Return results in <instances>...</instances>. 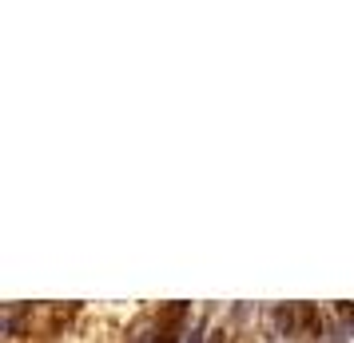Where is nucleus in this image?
<instances>
[{
  "label": "nucleus",
  "mask_w": 354,
  "mask_h": 343,
  "mask_svg": "<svg viewBox=\"0 0 354 343\" xmlns=\"http://www.w3.org/2000/svg\"><path fill=\"white\" fill-rule=\"evenodd\" d=\"M183 319H187V308H183V304H171V308L160 315V327H156L151 343H179V327H183Z\"/></svg>",
  "instance_id": "1"
},
{
  "label": "nucleus",
  "mask_w": 354,
  "mask_h": 343,
  "mask_svg": "<svg viewBox=\"0 0 354 343\" xmlns=\"http://www.w3.org/2000/svg\"><path fill=\"white\" fill-rule=\"evenodd\" d=\"M274 327H279V335H295L299 331V308L295 304H283V308L274 311Z\"/></svg>",
  "instance_id": "2"
},
{
  "label": "nucleus",
  "mask_w": 354,
  "mask_h": 343,
  "mask_svg": "<svg viewBox=\"0 0 354 343\" xmlns=\"http://www.w3.org/2000/svg\"><path fill=\"white\" fill-rule=\"evenodd\" d=\"M299 327H303L306 335H319V331H322V319H319V311L310 308V304H299Z\"/></svg>",
  "instance_id": "3"
},
{
  "label": "nucleus",
  "mask_w": 354,
  "mask_h": 343,
  "mask_svg": "<svg viewBox=\"0 0 354 343\" xmlns=\"http://www.w3.org/2000/svg\"><path fill=\"white\" fill-rule=\"evenodd\" d=\"M131 343H147V335H136V340H131Z\"/></svg>",
  "instance_id": "4"
}]
</instances>
